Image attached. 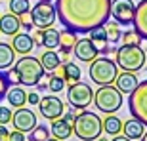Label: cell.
<instances>
[{
	"label": "cell",
	"mask_w": 147,
	"mask_h": 141,
	"mask_svg": "<svg viewBox=\"0 0 147 141\" xmlns=\"http://www.w3.org/2000/svg\"><path fill=\"white\" fill-rule=\"evenodd\" d=\"M73 132L82 141H96L101 136V132H103V122H101V118L96 113H92V111H82L80 114L75 116Z\"/></svg>",
	"instance_id": "2"
},
{
	"label": "cell",
	"mask_w": 147,
	"mask_h": 141,
	"mask_svg": "<svg viewBox=\"0 0 147 141\" xmlns=\"http://www.w3.org/2000/svg\"><path fill=\"white\" fill-rule=\"evenodd\" d=\"M38 109H40V114L48 120H55L61 118V114L65 113V105L57 95H44L38 101Z\"/></svg>",
	"instance_id": "11"
},
{
	"label": "cell",
	"mask_w": 147,
	"mask_h": 141,
	"mask_svg": "<svg viewBox=\"0 0 147 141\" xmlns=\"http://www.w3.org/2000/svg\"><path fill=\"white\" fill-rule=\"evenodd\" d=\"M128 109L132 118H138L143 126H147V80L138 82L136 90L128 97Z\"/></svg>",
	"instance_id": "7"
},
{
	"label": "cell",
	"mask_w": 147,
	"mask_h": 141,
	"mask_svg": "<svg viewBox=\"0 0 147 141\" xmlns=\"http://www.w3.org/2000/svg\"><path fill=\"white\" fill-rule=\"evenodd\" d=\"M92 101L98 111L105 114H113L115 111H119L122 107V93L113 84H107V86H99L98 92H94Z\"/></svg>",
	"instance_id": "6"
},
{
	"label": "cell",
	"mask_w": 147,
	"mask_h": 141,
	"mask_svg": "<svg viewBox=\"0 0 147 141\" xmlns=\"http://www.w3.org/2000/svg\"><path fill=\"white\" fill-rule=\"evenodd\" d=\"M140 139H142V141H147V132H143V136L140 137Z\"/></svg>",
	"instance_id": "44"
},
{
	"label": "cell",
	"mask_w": 147,
	"mask_h": 141,
	"mask_svg": "<svg viewBox=\"0 0 147 141\" xmlns=\"http://www.w3.org/2000/svg\"><path fill=\"white\" fill-rule=\"evenodd\" d=\"M46 141H59V139H55V137H54V139H50V137H48V139H46Z\"/></svg>",
	"instance_id": "46"
},
{
	"label": "cell",
	"mask_w": 147,
	"mask_h": 141,
	"mask_svg": "<svg viewBox=\"0 0 147 141\" xmlns=\"http://www.w3.org/2000/svg\"><path fill=\"white\" fill-rule=\"evenodd\" d=\"M90 78L92 82H96L98 86H107L113 84L117 75H119V67L113 59L109 57H96L90 61Z\"/></svg>",
	"instance_id": "5"
},
{
	"label": "cell",
	"mask_w": 147,
	"mask_h": 141,
	"mask_svg": "<svg viewBox=\"0 0 147 141\" xmlns=\"http://www.w3.org/2000/svg\"><path fill=\"white\" fill-rule=\"evenodd\" d=\"M73 52H75L76 59L82 61V63H90L92 59L98 57V48L92 44L90 38H78L75 48H73Z\"/></svg>",
	"instance_id": "13"
},
{
	"label": "cell",
	"mask_w": 147,
	"mask_h": 141,
	"mask_svg": "<svg viewBox=\"0 0 147 141\" xmlns=\"http://www.w3.org/2000/svg\"><path fill=\"white\" fill-rule=\"evenodd\" d=\"M31 19H33V25L36 29H48L54 27L55 19H57V13H55V6L52 2H36V6H33L31 10Z\"/></svg>",
	"instance_id": "8"
},
{
	"label": "cell",
	"mask_w": 147,
	"mask_h": 141,
	"mask_svg": "<svg viewBox=\"0 0 147 141\" xmlns=\"http://www.w3.org/2000/svg\"><path fill=\"white\" fill-rule=\"evenodd\" d=\"M6 78H8V82H10V86L11 84H13V86H19V76H17L13 65H11L10 69H6Z\"/></svg>",
	"instance_id": "35"
},
{
	"label": "cell",
	"mask_w": 147,
	"mask_h": 141,
	"mask_svg": "<svg viewBox=\"0 0 147 141\" xmlns=\"http://www.w3.org/2000/svg\"><path fill=\"white\" fill-rule=\"evenodd\" d=\"M19 25H21L23 29H25V31H33L34 29V25H33V19H31V13H21V15H19Z\"/></svg>",
	"instance_id": "34"
},
{
	"label": "cell",
	"mask_w": 147,
	"mask_h": 141,
	"mask_svg": "<svg viewBox=\"0 0 147 141\" xmlns=\"http://www.w3.org/2000/svg\"><path fill=\"white\" fill-rule=\"evenodd\" d=\"M6 99H8V105L13 109H19L27 103V92L23 90L21 86H13L6 92Z\"/></svg>",
	"instance_id": "19"
},
{
	"label": "cell",
	"mask_w": 147,
	"mask_h": 141,
	"mask_svg": "<svg viewBox=\"0 0 147 141\" xmlns=\"http://www.w3.org/2000/svg\"><path fill=\"white\" fill-rule=\"evenodd\" d=\"M92 99H94V92L90 84H86V82L78 80L75 84H71L67 90V101L73 109H86L92 103Z\"/></svg>",
	"instance_id": "9"
},
{
	"label": "cell",
	"mask_w": 147,
	"mask_h": 141,
	"mask_svg": "<svg viewBox=\"0 0 147 141\" xmlns=\"http://www.w3.org/2000/svg\"><path fill=\"white\" fill-rule=\"evenodd\" d=\"M38 101H40V95H38L36 92H34V93H27V103H29V105L36 107V105H38Z\"/></svg>",
	"instance_id": "39"
},
{
	"label": "cell",
	"mask_w": 147,
	"mask_h": 141,
	"mask_svg": "<svg viewBox=\"0 0 147 141\" xmlns=\"http://www.w3.org/2000/svg\"><path fill=\"white\" fill-rule=\"evenodd\" d=\"M52 136L55 137V139H69V137L73 136V126L71 124H67L63 118H55L52 120Z\"/></svg>",
	"instance_id": "20"
},
{
	"label": "cell",
	"mask_w": 147,
	"mask_h": 141,
	"mask_svg": "<svg viewBox=\"0 0 147 141\" xmlns=\"http://www.w3.org/2000/svg\"><path fill=\"white\" fill-rule=\"evenodd\" d=\"M132 25H134V31L140 34V38L147 40V0H143L136 6Z\"/></svg>",
	"instance_id": "15"
},
{
	"label": "cell",
	"mask_w": 147,
	"mask_h": 141,
	"mask_svg": "<svg viewBox=\"0 0 147 141\" xmlns=\"http://www.w3.org/2000/svg\"><path fill=\"white\" fill-rule=\"evenodd\" d=\"M13 63H16V52H13V48L6 42H0V70L10 69Z\"/></svg>",
	"instance_id": "23"
},
{
	"label": "cell",
	"mask_w": 147,
	"mask_h": 141,
	"mask_svg": "<svg viewBox=\"0 0 147 141\" xmlns=\"http://www.w3.org/2000/svg\"><path fill=\"white\" fill-rule=\"evenodd\" d=\"M10 46L13 48L16 54L29 55L31 52H33V48H34V42H33V36H31V34H27V33H16Z\"/></svg>",
	"instance_id": "16"
},
{
	"label": "cell",
	"mask_w": 147,
	"mask_h": 141,
	"mask_svg": "<svg viewBox=\"0 0 147 141\" xmlns=\"http://www.w3.org/2000/svg\"><path fill=\"white\" fill-rule=\"evenodd\" d=\"M134 11H136L134 0H111V15H113L115 23L124 25V27L132 25Z\"/></svg>",
	"instance_id": "10"
},
{
	"label": "cell",
	"mask_w": 147,
	"mask_h": 141,
	"mask_svg": "<svg viewBox=\"0 0 147 141\" xmlns=\"http://www.w3.org/2000/svg\"><path fill=\"white\" fill-rule=\"evenodd\" d=\"M40 65H42L44 70H48V73H54V69L57 65H61L59 61V54H55L54 50H48V52H44L42 55H40Z\"/></svg>",
	"instance_id": "26"
},
{
	"label": "cell",
	"mask_w": 147,
	"mask_h": 141,
	"mask_svg": "<svg viewBox=\"0 0 147 141\" xmlns=\"http://www.w3.org/2000/svg\"><path fill=\"white\" fill-rule=\"evenodd\" d=\"M36 88H38V92H44V90L48 88V84H46V82H42V80H40V82H38V84H36Z\"/></svg>",
	"instance_id": "43"
},
{
	"label": "cell",
	"mask_w": 147,
	"mask_h": 141,
	"mask_svg": "<svg viewBox=\"0 0 147 141\" xmlns=\"http://www.w3.org/2000/svg\"><path fill=\"white\" fill-rule=\"evenodd\" d=\"M31 10V2L29 0H10V13L13 15H21V13H27Z\"/></svg>",
	"instance_id": "28"
},
{
	"label": "cell",
	"mask_w": 147,
	"mask_h": 141,
	"mask_svg": "<svg viewBox=\"0 0 147 141\" xmlns=\"http://www.w3.org/2000/svg\"><path fill=\"white\" fill-rule=\"evenodd\" d=\"M13 69L19 76V84H23V86H36L46 73L40 65V61L31 55H21V59L16 61Z\"/></svg>",
	"instance_id": "4"
},
{
	"label": "cell",
	"mask_w": 147,
	"mask_h": 141,
	"mask_svg": "<svg viewBox=\"0 0 147 141\" xmlns=\"http://www.w3.org/2000/svg\"><path fill=\"white\" fill-rule=\"evenodd\" d=\"M143 128H145V126L138 118H130L122 124V132H124V136L128 137V139H140V137L143 136Z\"/></svg>",
	"instance_id": "21"
},
{
	"label": "cell",
	"mask_w": 147,
	"mask_h": 141,
	"mask_svg": "<svg viewBox=\"0 0 147 141\" xmlns=\"http://www.w3.org/2000/svg\"><path fill=\"white\" fill-rule=\"evenodd\" d=\"M61 116H63V120H65L67 124H71V126H73V122H75V116H76V113H75V109H69V111H67V113H63Z\"/></svg>",
	"instance_id": "38"
},
{
	"label": "cell",
	"mask_w": 147,
	"mask_h": 141,
	"mask_svg": "<svg viewBox=\"0 0 147 141\" xmlns=\"http://www.w3.org/2000/svg\"><path fill=\"white\" fill-rule=\"evenodd\" d=\"M82 78V70L76 63H63V80H65L67 86H71L75 82H78Z\"/></svg>",
	"instance_id": "24"
},
{
	"label": "cell",
	"mask_w": 147,
	"mask_h": 141,
	"mask_svg": "<svg viewBox=\"0 0 147 141\" xmlns=\"http://www.w3.org/2000/svg\"><path fill=\"white\" fill-rule=\"evenodd\" d=\"M120 38H122L124 44H140L142 46V38H140V34L136 31H126V33L120 34Z\"/></svg>",
	"instance_id": "32"
},
{
	"label": "cell",
	"mask_w": 147,
	"mask_h": 141,
	"mask_svg": "<svg viewBox=\"0 0 147 141\" xmlns=\"http://www.w3.org/2000/svg\"><path fill=\"white\" fill-rule=\"evenodd\" d=\"M50 137V128L48 126H34L33 130L29 132V141H46Z\"/></svg>",
	"instance_id": "29"
},
{
	"label": "cell",
	"mask_w": 147,
	"mask_h": 141,
	"mask_svg": "<svg viewBox=\"0 0 147 141\" xmlns=\"http://www.w3.org/2000/svg\"><path fill=\"white\" fill-rule=\"evenodd\" d=\"M138 86V76L134 73H128V70H122L117 75L115 78V88L119 90L120 93H132Z\"/></svg>",
	"instance_id": "17"
},
{
	"label": "cell",
	"mask_w": 147,
	"mask_h": 141,
	"mask_svg": "<svg viewBox=\"0 0 147 141\" xmlns=\"http://www.w3.org/2000/svg\"><path fill=\"white\" fill-rule=\"evenodd\" d=\"M42 31V40H40V46L48 50H55L59 48V31H55L54 27L48 29H40Z\"/></svg>",
	"instance_id": "22"
},
{
	"label": "cell",
	"mask_w": 147,
	"mask_h": 141,
	"mask_svg": "<svg viewBox=\"0 0 147 141\" xmlns=\"http://www.w3.org/2000/svg\"><path fill=\"white\" fill-rule=\"evenodd\" d=\"M76 33H73V31H59V50L61 54H71L73 48H75L76 44Z\"/></svg>",
	"instance_id": "25"
},
{
	"label": "cell",
	"mask_w": 147,
	"mask_h": 141,
	"mask_svg": "<svg viewBox=\"0 0 147 141\" xmlns=\"http://www.w3.org/2000/svg\"><path fill=\"white\" fill-rule=\"evenodd\" d=\"M105 27V31H107V38H109V42H113V44H117L120 40V29H119V23H113V21H107L103 25Z\"/></svg>",
	"instance_id": "30"
},
{
	"label": "cell",
	"mask_w": 147,
	"mask_h": 141,
	"mask_svg": "<svg viewBox=\"0 0 147 141\" xmlns=\"http://www.w3.org/2000/svg\"><path fill=\"white\" fill-rule=\"evenodd\" d=\"M117 67H120L122 70H128V73H138V70H142L143 65H145V50L140 46V44H124V46H120L117 52Z\"/></svg>",
	"instance_id": "3"
},
{
	"label": "cell",
	"mask_w": 147,
	"mask_h": 141,
	"mask_svg": "<svg viewBox=\"0 0 147 141\" xmlns=\"http://www.w3.org/2000/svg\"><path fill=\"white\" fill-rule=\"evenodd\" d=\"M27 137H25V134L23 132H19V130H13V132H10V136H8V141H25Z\"/></svg>",
	"instance_id": "37"
},
{
	"label": "cell",
	"mask_w": 147,
	"mask_h": 141,
	"mask_svg": "<svg viewBox=\"0 0 147 141\" xmlns=\"http://www.w3.org/2000/svg\"><path fill=\"white\" fill-rule=\"evenodd\" d=\"M111 141H132V139H128L126 136H120V134H119V136H113V139H111Z\"/></svg>",
	"instance_id": "42"
},
{
	"label": "cell",
	"mask_w": 147,
	"mask_h": 141,
	"mask_svg": "<svg viewBox=\"0 0 147 141\" xmlns=\"http://www.w3.org/2000/svg\"><path fill=\"white\" fill-rule=\"evenodd\" d=\"M48 88L54 93H57V92H61V90L65 88V80H63L61 76H55L54 73H50V76H48Z\"/></svg>",
	"instance_id": "31"
},
{
	"label": "cell",
	"mask_w": 147,
	"mask_h": 141,
	"mask_svg": "<svg viewBox=\"0 0 147 141\" xmlns=\"http://www.w3.org/2000/svg\"><path fill=\"white\" fill-rule=\"evenodd\" d=\"M19 17L13 15V13H6V15H0V33L6 34V36H13L16 33H19Z\"/></svg>",
	"instance_id": "18"
},
{
	"label": "cell",
	"mask_w": 147,
	"mask_h": 141,
	"mask_svg": "<svg viewBox=\"0 0 147 141\" xmlns=\"http://www.w3.org/2000/svg\"><path fill=\"white\" fill-rule=\"evenodd\" d=\"M8 136H10L8 128H6L4 124H0V141H8Z\"/></svg>",
	"instance_id": "40"
},
{
	"label": "cell",
	"mask_w": 147,
	"mask_h": 141,
	"mask_svg": "<svg viewBox=\"0 0 147 141\" xmlns=\"http://www.w3.org/2000/svg\"><path fill=\"white\" fill-rule=\"evenodd\" d=\"M38 2H54V0H38Z\"/></svg>",
	"instance_id": "45"
},
{
	"label": "cell",
	"mask_w": 147,
	"mask_h": 141,
	"mask_svg": "<svg viewBox=\"0 0 147 141\" xmlns=\"http://www.w3.org/2000/svg\"><path fill=\"white\" fill-rule=\"evenodd\" d=\"M11 124H13L16 130L27 134V132H31L34 126H36V114H34V111H31V109L19 107L16 113L11 114Z\"/></svg>",
	"instance_id": "12"
},
{
	"label": "cell",
	"mask_w": 147,
	"mask_h": 141,
	"mask_svg": "<svg viewBox=\"0 0 147 141\" xmlns=\"http://www.w3.org/2000/svg\"><path fill=\"white\" fill-rule=\"evenodd\" d=\"M96 141H107V139H99V137H98V139H96Z\"/></svg>",
	"instance_id": "47"
},
{
	"label": "cell",
	"mask_w": 147,
	"mask_h": 141,
	"mask_svg": "<svg viewBox=\"0 0 147 141\" xmlns=\"http://www.w3.org/2000/svg\"><path fill=\"white\" fill-rule=\"evenodd\" d=\"M90 33V40L92 44L98 48V54H111V52H117V48H111L109 46V38H107V31H105L103 25H99V27L92 29V31H88Z\"/></svg>",
	"instance_id": "14"
},
{
	"label": "cell",
	"mask_w": 147,
	"mask_h": 141,
	"mask_svg": "<svg viewBox=\"0 0 147 141\" xmlns=\"http://www.w3.org/2000/svg\"><path fill=\"white\" fill-rule=\"evenodd\" d=\"M10 90V82L6 78V70H0V101L6 97V92Z\"/></svg>",
	"instance_id": "33"
},
{
	"label": "cell",
	"mask_w": 147,
	"mask_h": 141,
	"mask_svg": "<svg viewBox=\"0 0 147 141\" xmlns=\"http://www.w3.org/2000/svg\"><path fill=\"white\" fill-rule=\"evenodd\" d=\"M57 21L73 33H88L111 17V0H55Z\"/></svg>",
	"instance_id": "1"
},
{
	"label": "cell",
	"mask_w": 147,
	"mask_h": 141,
	"mask_svg": "<svg viewBox=\"0 0 147 141\" xmlns=\"http://www.w3.org/2000/svg\"><path fill=\"white\" fill-rule=\"evenodd\" d=\"M101 122H103V132H107L109 136H119L120 132H122V120L113 116V114H109V116L105 120H101Z\"/></svg>",
	"instance_id": "27"
},
{
	"label": "cell",
	"mask_w": 147,
	"mask_h": 141,
	"mask_svg": "<svg viewBox=\"0 0 147 141\" xmlns=\"http://www.w3.org/2000/svg\"><path fill=\"white\" fill-rule=\"evenodd\" d=\"M11 109H6V107H0V124H10L11 122Z\"/></svg>",
	"instance_id": "36"
},
{
	"label": "cell",
	"mask_w": 147,
	"mask_h": 141,
	"mask_svg": "<svg viewBox=\"0 0 147 141\" xmlns=\"http://www.w3.org/2000/svg\"><path fill=\"white\" fill-rule=\"evenodd\" d=\"M40 40H42V31H40V29H38L36 33L33 34V42L36 44V48H38V46H40Z\"/></svg>",
	"instance_id": "41"
}]
</instances>
